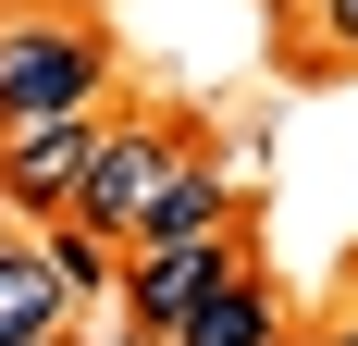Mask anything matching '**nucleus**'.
Returning a JSON list of instances; mask_svg holds the SVG:
<instances>
[{
  "label": "nucleus",
  "instance_id": "obj_6",
  "mask_svg": "<svg viewBox=\"0 0 358 346\" xmlns=\"http://www.w3.org/2000/svg\"><path fill=\"white\" fill-rule=\"evenodd\" d=\"M74 297L50 272V247H0V346H62Z\"/></svg>",
  "mask_w": 358,
  "mask_h": 346
},
{
  "label": "nucleus",
  "instance_id": "obj_3",
  "mask_svg": "<svg viewBox=\"0 0 358 346\" xmlns=\"http://www.w3.org/2000/svg\"><path fill=\"white\" fill-rule=\"evenodd\" d=\"M87 148H99V111H37V124H0V198H13V210H74Z\"/></svg>",
  "mask_w": 358,
  "mask_h": 346
},
{
  "label": "nucleus",
  "instance_id": "obj_8",
  "mask_svg": "<svg viewBox=\"0 0 358 346\" xmlns=\"http://www.w3.org/2000/svg\"><path fill=\"white\" fill-rule=\"evenodd\" d=\"M285 13H296V25H322V37H346V50H358V0H285Z\"/></svg>",
  "mask_w": 358,
  "mask_h": 346
},
{
  "label": "nucleus",
  "instance_id": "obj_10",
  "mask_svg": "<svg viewBox=\"0 0 358 346\" xmlns=\"http://www.w3.org/2000/svg\"><path fill=\"white\" fill-rule=\"evenodd\" d=\"M322 346H358V321H346V334H322Z\"/></svg>",
  "mask_w": 358,
  "mask_h": 346
},
{
  "label": "nucleus",
  "instance_id": "obj_2",
  "mask_svg": "<svg viewBox=\"0 0 358 346\" xmlns=\"http://www.w3.org/2000/svg\"><path fill=\"white\" fill-rule=\"evenodd\" d=\"M198 161V148L173 137V124H99V148H87V186H74V235H136L148 210H161V186Z\"/></svg>",
  "mask_w": 358,
  "mask_h": 346
},
{
  "label": "nucleus",
  "instance_id": "obj_1",
  "mask_svg": "<svg viewBox=\"0 0 358 346\" xmlns=\"http://www.w3.org/2000/svg\"><path fill=\"white\" fill-rule=\"evenodd\" d=\"M99 37L62 25V13H0V124H37V111H99Z\"/></svg>",
  "mask_w": 358,
  "mask_h": 346
},
{
  "label": "nucleus",
  "instance_id": "obj_7",
  "mask_svg": "<svg viewBox=\"0 0 358 346\" xmlns=\"http://www.w3.org/2000/svg\"><path fill=\"white\" fill-rule=\"evenodd\" d=\"M37 247H50V272H62V297H99V284H124L111 235H74V223H62V235H37Z\"/></svg>",
  "mask_w": 358,
  "mask_h": 346
},
{
  "label": "nucleus",
  "instance_id": "obj_4",
  "mask_svg": "<svg viewBox=\"0 0 358 346\" xmlns=\"http://www.w3.org/2000/svg\"><path fill=\"white\" fill-rule=\"evenodd\" d=\"M222 272H235V235H210V247H136V260H124V310H136V334H173Z\"/></svg>",
  "mask_w": 358,
  "mask_h": 346
},
{
  "label": "nucleus",
  "instance_id": "obj_9",
  "mask_svg": "<svg viewBox=\"0 0 358 346\" xmlns=\"http://www.w3.org/2000/svg\"><path fill=\"white\" fill-rule=\"evenodd\" d=\"M0 247H13V198H0Z\"/></svg>",
  "mask_w": 358,
  "mask_h": 346
},
{
  "label": "nucleus",
  "instance_id": "obj_5",
  "mask_svg": "<svg viewBox=\"0 0 358 346\" xmlns=\"http://www.w3.org/2000/svg\"><path fill=\"white\" fill-rule=\"evenodd\" d=\"M161 346H285V310H272V284H259V272H222Z\"/></svg>",
  "mask_w": 358,
  "mask_h": 346
}]
</instances>
